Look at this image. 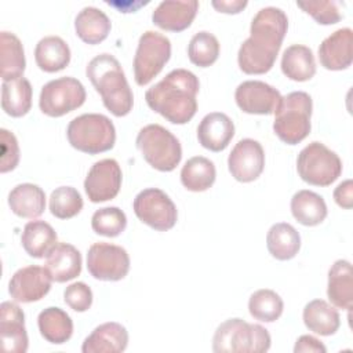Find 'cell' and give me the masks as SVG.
<instances>
[{
	"mask_svg": "<svg viewBox=\"0 0 353 353\" xmlns=\"http://www.w3.org/2000/svg\"><path fill=\"white\" fill-rule=\"evenodd\" d=\"M288 29V18L279 7L261 8L251 21L250 37L237 52L239 68L247 74L269 72Z\"/></svg>",
	"mask_w": 353,
	"mask_h": 353,
	"instance_id": "cell-1",
	"label": "cell"
},
{
	"mask_svg": "<svg viewBox=\"0 0 353 353\" xmlns=\"http://www.w3.org/2000/svg\"><path fill=\"white\" fill-rule=\"evenodd\" d=\"M199 79L188 69H174L145 92L148 106L172 124H186L197 112Z\"/></svg>",
	"mask_w": 353,
	"mask_h": 353,
	"instance_id": "cell-2",
	"label": "cell"
},
{
	"mask_svg": "<svg viewBox=\"0 0 353 353\" xmlns=\"http://www.w3.org/2000/svg\"><path fill=\"white\" fill-rule=\"evenodd\" d=\"M85 74L112 114L123 117L131 112L134 95L120 62L113 55L99 54L94 57L87 65Z\"/></svg>",
	"mask_w": 353,
	"mask_h": 353,
	"instance_id": "cell-3",
	"label": "cell"
},
{
	"mask_svg": "<svg viewBox=\"0 0 353 353\" xmlns=\"http://www.w3.org/2000/svg\"><path fill=\"white\" fill-rule=\"evenodd\" d=\"M270 345L272 338L265 327L239 317L221 323L212 338L215 353H263Z\"/></svg>",
	"mask_w": 353,
	"mask_h": 353,
	"instance_id": "cell-4",
	"label": "cell"
},
{
	"mask_svg": "<svg viewBox=\"0 0 353 353\" xmlns=\"http://www.w3.org/2000/svg\"><path fill=\"white\" fill-rule=\"evenodd\" d=\"M312 109V97L305 91H292L283 97L273 121V131L279 139L287 145L302 142L310 134Z\"/></svg>",
	"mask_w": 353,
	"mask_h": 353,
	"instance_id": "cell-5",
	"label": "cell"
},
{
	"mask_svg": "<svg viewBox=\"0 0 353 353\" xmlns=\"http://www.w3.org/2000/svg\"><path fill=\"white\" fill-rule=\"evenodd\" d=\"M66 137L74 149L88 154H98L114 146L116 128L105 114L84 113L69 123Z\"/></svg>",
	"mask_w": 353,
	"mask_h": 353,
	"instance_id": "cell-6",
	"label": "cell"
},
{
	"mask_svg": "<svg viewBox=\"0 0 353 353\" xmlns=\"http://www.w3.org/2000/svg\"><path fill=\"white\" fill-rule=\"evenodd\" d=\"M137 148L149 165L161 172L176 168L182 159V148L176 137L160 124H148L137 135Z\"/></svg>",
	"mask_w": 353,
	"mask_h": 353,
	"instance_id": "cell-7",
	"label": "cell"
},
{
	"mask_svg": "<svg viewBox=\"0 0 353 353\" xmlns=\"http://www.w3.org/2000/svg\"><path fill=\"white\" fill-rule=\"evenodd\" d=\"M296 171L301 179L309 185L330 186L342 174V161L324 143L313 141L299 152Z\"/></svg>",
	"mask_w": 353,
	"mask_h": 353,
	"instance_id": "cell-8",
	"label": "cell"
},
{
	"mask_svg": "<svg viewBox=\"0 0 353 353\" xmlns=\"http://www.w3.org/2000/svg\"><path fill=\"white\" fill-rule=\"evenodd\" d=\"M171 57V41L164 34L146 30L138 41L134 57V79L138 85L149 84Z\"/></svg>",
	"mask_w": 353,
	"mask_h": 353,
	"instance_id": "cell-9",
	"label": "cell"
},
{
	"mask_svg": "<svg viewBox=\"0 0 353 353\" xmlns=\"http://www.w3.org/2000/svg\"><path fill=\"white\" fill-rule=\"evenodd\" d=\"M85 88L74 77H59L41 87L39 106L50 117H61L85 102Z\"/></svg>",
	"mask_w": 353,
	"mask_h": 353,
	"instance_id": "cell-10",
	"label": "cell"
},
{
	"mask_svg": "<svg viewBox=\"0 0 353 353\" xmlns=\"http://www.w3.org/2000/svg\"><path fill=\"white\" fill-rule=\"evenodd\" d=\"M137 218L154 230L165 232L175 226L178 211L165 192L157 188L141 190L132 203Z\"/></svg>",
	"mask_w": 353,
	"mask_h": 353,
	"instance_id": "cell-11",
	"label": "cell"
},
{
	"mask_svg": "<svg viewBox=\"0 0 353 353\" xmlns=\"http://www.w3.org/2000/svg\"><path fill=\"white\" fill-rule=\"evenodd\" d=\"M87 269L97 280L119 281L130 270V255L120 245L105 241L94 243L87 252Z\"/></svg>",
	"mask_w": 353,
	"mask_h": 353,
	"instance_id": "cell-12",
	"label": "cell"
},
{
	"mask_svg": "<svg viewBox=\"0 0 353 353\" xmlns=\"http://www.w3.org/2000/svg\"><path fill=\"white\" fill-rule=\"evenodd\" d=\"M234 99L241 112L248 114H274L283 101L281 94L261 80H247L237 85Z\"/></svg>",
	"mask_w": 353,
	"mask_h": 353,
	"instance_id": "cell-13",
	"label": "cell"
},
{
	"mask_svg": "<svg viewBox=\"0 0 353 353\" xmlns=\"http://www.w3.org/2000/svg\"><path fill=\"white\" fill-rule=\"evenodd\" d=\"M121 168L114 159L94 163L84 179V190L92 203L114 199L121 188Z\"/></svg>",
	"mask_w": 353,
	"mask_h": 353,
	"instance_id": "cell-14",
	"label": "cell"
},
{
	"mask_svg": "<svg viewBox=\"0 0 353 353\" xmlns=\"http://www.w3.org/2000/svg\"><path fill=\"white\" fill-rule=\"evenodd\" d=\"M228 168L239 182L255 181L265 168V152L262 145L251 138L240 139L228 157Z\"/></svg>",
	"mask_w": 353,
	"mask_h": 353,
	"instance_id": "cell-15",
	"label": "cell"
},
{
	"mask_svg": "<svg viewBox=\"0 0 353 353\" xmlns=\"http://www.w3.org/2000/svg\"><path fill=\"white\" fill-rule=\"evenodd\" d=\"M51 283L52 279L44 266H25L11 276L8 292L15 302L30 303L44 298L51 290Z\"/></svg>",
	"mask_w": 353,
	"mask_h": 353,
	"instance_id": "cell-16",
	"label": "cell"
},
{
	"mask_svg": "<svg viewBox=\"0 0 353 353\" xmlns=\"http://www.w3.org/2000/svg\"><path fill=\"white\" fill-rule=\"evenodd\" d=\"M0 336L4 352L25 353L28 350L25 314L14 302L6 301L0 305Z\"/></svg>",
	"mask_w": 353,
	"mask_h": 353,
	"instance_id": "cell-17",
	"label": "cell"
},
{
	"mask_svg": "<svg viewBox=\"0 0 353 353\" xmlns=\"http://www.w3.org/2000/svg\"><path fill=\"white\" fill-rule=\"evenodd\" d=\"M319 59L327 70H343L353 61V30L342 28L325 37L319 47Z\"/></svg>",
	"mask_w": 353,
	"mask_h": 353,
	"instance_id": "cell-18",
	"label": "cell"
},
{
	"mask_svg": "<svg viewBox=\"0 0 353 353\" xmlns=\"http://www.w3.org/2000/svg\"><path fill=\"white\" fill-rule=\"evenodd\" d=\"M197 10L196 0H164L154 8L152 21L163 30L182 32L192 25Z\"/></svg>",
	"mask_w": 353,
	"mask_h": 353,
	"instance_id": "cell-19",
	"label": "cell"
},
{
	"mask_svg": "<svg viewBox=\"0 0 353 353\" xmlns=\"http://www.w3.org/2000/svg\"><path fill=\"white\" fill-rule=\"evenodd\" d=\"M234 137V124L232 119L221 112L205 114L197 127V139L200 145L211 152H222Z\"/></svg>",
	"mask_w": 353,
	"mask_h": 353,
	"instance_id": "cell-20",
	"label": "cell"
},
{
	"mask_svg": "<svg viewBox=\"0 0 353 353\" xmlns=\"http://www.w3.org/2000/svg\"><path fill=\"white\" fill-rule=\"evenodd\" d=\"M128 332L124 325L108 321L94 328L81 345L83 353H120L127 349Z\"/></svg>",
	"mask_w": 353,
	"mask_h": 353,
	"instance_id": "cell-21",
	"label": "cell"
},
{
	"mask_svg": "<svg viewBox=\"0 0 353 353\" xmlns=\"http://www.w3.org/2000/svg\"><path fill=\"white\" fill-rule=\"evenodd\" d=\"M44 268L52 281L65 283L76 279L81 273V254L68 243H58L46 256Z\"/></svg>",
	"mask_w": 353,
	"mask_h": 353,
	"instance_id": "cell-22",
	"label": "cell"
},
{
	"mask_svg": "<svg viewBox=\"0 0 353 353\" xmlns=\"http://www.w3.org/2000/svg\"><path fill=\"white\" fill-rule=\"evenodd\" d=\"M327 296L332 306L350 310L353 306V270L346 259L335 261L328 270Z\"/></svg>",
	"mask_w": 353,
	"mask_h": 353,
	"instance_id": "cell-23",
	"label": "cell"
},
{
	"mask_svg": "<svg viewBox=\"0 0 353 353\" xmlns=\"http://www.w3.org/2000/svg\"><path fill=\"white\" fill-rule=\"evenodd\" d=\"M8 205L17 216L36 219L46 210V193L34 183H19L10 192Z\"/></svg>",
	"mask_w": 353,
	"mask_h": 353,
	"instance_id": "cell-24",
	"label": "cell"
},
{
	"mask_svg": "<svg viewBox=\"0 0 353 353\" xmlns=\"http://www.w3.org/2000/svg\"><path fill=\"white\" fill-rule=\"evenodd\" d=\"M302 317L306 328L321 336L334 335L341 325L338 310L324 299H313L306 303Z\"/></svg>",
	"mask_w": 353,
	"mask_h": 353,
	"instance_id": "cell-25",
	"label": "cell"
},
{
	"mask_svg": "<svg viewBox=\"0 0 353 353\" xmlns=\"http://www.w3.org/2000/svg\"><path fill=\"white\" fill-rule=\"evenodd\" d=\"M34 59L41 70L55 73L69 65L70 48L59 36H46L36 44Z\"/></svg>",
	"mask_w": 353,
	"mask_h": 353,
	"instance_id": "cell-26",
	"label": "cell"
},
{
	"mask_svg": "<svg viewBox=\"0 0 353 353\" xmlns=\"http://www.w3.org/2000/svg\"><path fill=\"white\" fill-rule=\"evenodd\" d=\"M21 243L26 254L40 259L47 256L58 244V236L50 223L44 221H30L23 228Z\"/></svg>",
	"mask_w": 353,
	"mask_h": 353,
	"instance_id": "cell-27",
	"label": "cell"
},
{
	"mask_svg": "<svg viewBox=\"0 0 353 353\" xmlns=\"http://www.w3.org/2000/svg\"><path fill=\"white\" fill-rule=\"evenodd\" d=\"M281 72L294 81H307L316 74L313 51L302 44L287 47L281 57Z\"/></svg>",
	"mask_w": 353,
	"mask_h": 353,
	"instance_id": "cell-28",
	"label": "cell"
},
{
	"mask_svg": "<svg viewBox=\"0 0 353 353\" xmlns=\"http://www.w3.org/2000/svg\"><path fill=\"white\" fill-rule=\"evenodd\" d=\"M110 19L97 7H84L76 15L74 30L76 34L87 44H98L103 41L110 32Z\"/></svg>",
	"mask_w": 353,
	"mask_h": 353,
	"instance_id": "cell-29",
	"label": "cell"
},
{
	"mask_svg": "<svg viewBox=\"0 0 353 353\" xmlns=\"http://www.w3.org/2000/svg\"><path fill=\"white\" fill-rule=\"evenodd\" d=\"M37 325L41 336L54 345H62L72 338L73 321L61 307L50 306L39 313Z\"/></svg>",
	"mask_w": 353,
	"mask_h": 353,
	"instance_id": "cell-30",
	"label": "cell"
},
{
	"mask_svg": "<svg viewBox=\"0 0 353 353\" xmlns=\"http://www.w3.org/2000/svg\"><path fill=\"white\" fill-rule=\"evenodd\" d=\"M266 247L270 255L279 261L292 259L301 248L299 232L287 222H277L266 234Z\"/></svg>",
	"mask_w": 353,
	"mask_h": 353,
	"instance_id": "cell-31",
	"label": "cell"
},
{
	"mask_svg": "<svg viewBox=\"0 0 353 353\" xmlns=\"http://www.w3.org/2000/svg\"><path fill=\"white\" fill-rule=\"evenodd\" d=\"M32 106V85L23 76L1 84V108L11 117L25 116Z\"/></svg>",
	"mask_w": 353,
	"mask_h": 353,
	"instance_id": "cell-32",
	"label": "cell"
},
{
	"mask_svg": "<svg viewBox=\"0 0 353 353\" xmlns=\"http://www.w3.org/2000/svg\"><path fill=\"white\" fill-rule=\"evenodd\" d=\"M292 216L303 226L321 223L328 214L324 199L312 190H298L291 199Z\"/></svg>",
	"mask_w": 353,
	"mask_h": 353,
	"instance_id": "cell-33",
	"label": "cell"
},
{
	"mask_svg": "<svg viewBox=\"0 0 353 353\" xmlns=\"http://www.w3.org/2000/svg\"><path fill=\"white\" fill-rule=\"evenodd\" d=\"M216 176L214 163L204 156L190 157L181 170V182L190 192H204L210 189Z\"/></svg>",
	"mask_w": 353,
	"mask_h": 353,
	"instance_id": "cell-34",
	"label": "cell"
},
{
	"mask_svg": "<svg viewBox=\"0 0 353 353\" xmlns=\"http://www.w3.org/2000/svg\"><path fill=\"white\" fill-rule=\"evenodd\" d=\"M0 54H1V79L3 81L19 77L23 74L26 61L21 40L10 32L0 33Z\"/></svg>",
	"mask_w": 353,
	"mask_h": 353,
	"instance_id": "cell-35",
	"label": "cell"
},
{
	"mask_svg": "<svg viewBox=\"0 0 353 353\" xmlns=\"http://www.w3.org/2000/svg\"><path fill=\"white\" fill-rule=\"evenodd\" d=\"M284 309V302L281 296L269 288H262L255 291L248 301L250 314L259 321L273 323L281 314Z\"/></svg>",
	"mask_w": 353,
	"mask_h": 353,
	"instance_id": "cell-36",
	"label": "cell"
},
{
	"mask_svg": "<svg viewBox=\"0 0 353 353\" xmlns=\"http://www.w3.org/2000/svg\"><path fill=\"white\" fill-rule=\"evenodd\" d=\"M188 57L190 62L200 68L211 66L219 57V41L218 39L207 32H197L189 41Z\"/></svg>",
	"mask_w": 353,
	"mask_h": 353,
	"instance_id": "cell-37",
	"label": "cell"
},
{
	"mask_svg": "<svg viewBox=\"0 0 353 353\" xmlns=\"http://www.w3.org/2000/svg\"><path fill=\"white\" fill-rule=\"evenodd\" d=\"M83 208L81 194L72 186H59L51 192L50 211L55 218L69 219Z\"/></svg>",
	"mask_w": 353,
	"mask_h": 353,
	"instance_id": "cell-38",
	"label": "cell"
},
{
	"mask_svg": "<svg viewBox=\"0 0 353 353\" xmlns=\"http://www.w3.org/2000/svg\"><path fill=\"white\" fill-rule=\"evenodd\" d=\"M127 216L119 207H103L97 210L91 218V228L97 234L116 237L125 230Z\"/></svg>",
	"mask_w": 353,
	"mask_h": 353,
	"instance_id": "cell-39",
	"label": "cell"
},
{
	"mask_svg": "<svg viewBox=\"0 0 353 353\" xmlns=\"http://www.w3.org/2000/svg\"><path fill=\"white\" fill-rule=\"evenodd\" d=\"M296 6L320 25H334L342 19L336 1L317 0V1H296Z\"/></svg>",
	"mask_w": 353,
	"mask_h": 353,
	"instance_id": "cell-40",
	"label": "cell"
},
{
	"mask_svg": "<svg viewBox=\"0 0 353 353\" xmlns=\"http://www.w3.org/2000/svg\"><path fill=\"white\" fill-rule=\"evenodd\" d=\"M0 172L12 171L19 163V146L15 135L6 128L0 130Z\"/></svg>",
	"mask_w": 353,
	"mask_h": 353,
	"instance_id": "cell-41",
	"label": "cell"
},
{
	"mask_svg": "<svg viewBox=\"0 0 353 353\" xmlns=\"http://www.w3.org/2000/svg\"><path fill=\"white\" fill-rule=\"evenodd\" d=\"M63 301L74 312H85L92 305V291L85 283L76 281L65 288Z\"/></svg>",
	"mask_w": 353,
	"mask_h": 353,
	"instance_id": "cell-42",
	"label": "cell"
},
{
	"mask_svg": "<svg viewBox=\"0 0 353 353\" xmlns=\"http://www.w3.org/2000/svg\"><path fill=\"white\" fill-rule=\"evenodd\" d=\"M334 200L341 208L350 210L353 207V181L352 179H346L335 188Z\"/></svg>",
	"mask_w": 353,
	"mask_h": 353,
	"instance_id": "cell-43",
	"label": "cell"
},
{
	"mask_svg": "<svg viewBox=\"0 0 353 353\" xmlns=\"http://www.w3.org/2000/svg\"><path fill=\"white\" fill-rule=\"evenodd\" d=\"M295 353H325L327 347L312 335H301L294 346Z\"/></svg>",
	"mask_w": 353,
	"mask_h": 353,
	"instance_id": "cell-44",
	"label": "cell"
},
{
	"mask_svg": "<svg viewBox=\"0 0 353 353\" xmlns=\"http://www.w3.org/2000/svg\"><path fill=\"white\" fill-rule=\"evenodd\" d=\"M211 4L219 12L239 14L247 7L248 3L245 0H214L211 1Z\"/></svg>",
	"mask_w": 353,
	"mask_h": 353,
	"instance_id": "cell-45",
	"label": "cell"
}]
</instances>
